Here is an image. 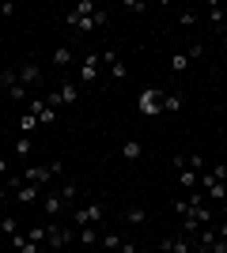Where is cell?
<instances>
[{
    "mask_svg": "<svg viewBox=\"0 0 227 253\" xmlns=\"http://www.w3.org/2000/svg\"><path fill=\"white\" fill-rule=\"evenodd\" d=\"M61 170H65V163H42V167H34V163H31V167H23L19 178L27 181V185H38V189H45V181H53Z\"/></svg>",
    "mask_w": 227,
    "mask_h": 253,
    "instance_id": "cell-1",
    "label": "cell"
},
{
    "mask_svg": "<svg viewBox=\"0 0 227 253\" xmlns=\"http://www.w3.org/2000/svg\"><path fill=\"white\" fill-rule=\"evenodd\" d=\"M102 215H106V204H102V201H91V204H84V208L68 211V219H72L76 227H98Z\"/></svg>",
    "mask_w": 227,
    "mask_h": 253,
    "instance_id": "cell-2",
    "label": "cell"
},
{
    "mask_svg": "<svg viewBox=\"0 0 227 253\" xmlns=\"http://www.w3.org/2000/svg\"><path fill=\"white\" fill-rule=\"evenodd\" d=\"M136 110H140L144 117H159L163 114V91L159 87H144L140 98H136Z\"/></svg>",
    "mask_w": 227,
    "mask_h": 253,
    "instance_id": "cell-3",
    "label": "cell"
},
{
    "mask_svg": "<svg viewBox=\"0 0 227 253\" xmlns=\"http://www.w3.org/2000/svg\"><path fill=\"white\" fill-rule=\"evenodd\" d=\"M45 242H49V250H65V246L72 242V227H68V223H49Z\"/></svg>",
    "mask_w": 227,
    "mask_h": 253,
    "instance_id": "cell-4",
    "label": "cell"
},
{
    "mask_svg": "<svg viewBox=\"0 0 227 253\" xmlns=\"http://www.w3.org/2000/svg\"><path fill=\"white\" fill-rule=\"evenodd\" d=\"M98 68H102V53H87V57H84V68H80V84L91 87L98 80Z\"/></svg>",
    "mask_w": 227,
    "mask_h": 253,
    "instance_id": "cell-5",
    "label": "cell"
},
{
    "mask_svg": "<svg viewBox=\"0 0 227 253\" xmlns=\"http://www.w3.org/2000/svg\"><path fill=\"white\" fill-rule=\"evenodd\" d=\"M201 193L224 204V201H227V181H216V178H212V174L205 170V174H201Z\"/></svg>",
    "mask_w": 227,
    "mask_h": 253,
    "instance_id": "cell-6",
    "label": "cell"
},
{
    "mask_svg": "<svg viewBox=\"0 0 227 253\" xmlns=\"http://www.w3.org/2000/svg\"><path fill=\"white\" fill-rule=\"evenodd\" d=\"M42 208H45V215H49L53 223L61 219V215H68V211H72V208H68L65 201H61V193H57V189L49 193V197H42Z\"/></svg>",
    "mask_w": 227,
    "mask_h": 253,
    "instance_id": "cell-7",
    "label": "cell"
},
{
    "mask_svg": "<svg viewBox=\"0 0 227 253\" xmlns=\"http://www.w3.org/2000/svg\"><path fill=\"white\" fill-rule=\"evenodd\" d=\"M72 61H76V53H72V45H57V49H53V68H57V72H68V68H72Z\"/></svg>",
    "mask_w": 227,
    "mask_h": 253,
    "instance_id": "cell-8",
    "label": "cell"
},
{
    "mask_svg": "<svg viewBox=\"0 0 227 253\" xmlns=\"http://www.w3.org/2000/svg\"><path fill=\"white\" fill-rule=\"evenodd\" d=\"M19 84H23V87H38V84H42V68H38L34 61H27V64L19 68Z\"/></svg>",
    "mask_w": 227,
    "mask_h": 253,
    "instance_id": "cell-9",
    "label": "cell"
},
{
    "mask_svg": "<svg viewBox=\"0 0 227 253\" xmlns=\"http://www.w3.org/2000/svg\"><path fill=\"white\" fill-rule=\"evenodd\" d=\"M57 95H61V106H76L80 102V84H76V80H65V84L57 87Z\"/></svg>",
    "mask_w": 227,
    "mask_h": 253,
    "instance_id": "cell-10",
    "label": "cell"
},
{
    "mask_svg": "<svg viewBox=\"0 0 227 253\" xmlns=\"http://www.w3.org/2000/svg\"><path fill=\"white\" fill-rule=\"evenodd\" d=\"M193 234H174V238H167V250H171V253H189V250H193Z\"/></svg>",
    "mask_w": 227,
    "mask_h": 253,
    "instance_id": "cell-11",
    "label": "cell"
},
{
    "mask_svg": "<svg viewBox=\"0 0 227 253\" xmlns=\"http://www.w3.org/2000/svg\"><path fill=\"white\" fill-rule=\"evenodd\" d=\"M178 185H182L185 193H189V189H201V174L189 170V167H182V170H178Z\"/></svg>",
    "mask_w": 227,
    "mask_h": 253,
    "instance_id": "cell-12",
    "label": "cell"
},
{
    "mask_svg": "<svg viewBox=\"0 0 227 253\" xmlns=\"http://www.w3.org/2000/svg\"><path fill=\"white\" fill-rule=\"evenodd\" d=\"M140 155H144V144H140V140H121V159L136 163Z\"/></svg>",
    "mask_w": 227,
    "mask_h": 253,
    "instance_id": "cell-13",
    "label": "cell"
},
{
    "mask_svg": "<svg viewBox=\"0 0 227 253\" xmlns=\"http://www.w3.org/2000/svg\"><path fill=\"white\" fill-rule=\"evenodd\" d=\"M11 151H15V159H23V163H27V159L34 155V140H31V136H19L15 144H11Z\"/></svg>",
    "mask_w": 227,
    "mask_h": 253,
    "instance_id": "cell-14",
    "label": "cell"
},
{
    "mask_svg": "<svg viewBox=\"0 0 227 253\" xmlns=\"http://www.w3.org/2000/svg\"><path fill=\"white\" fill-rule=\"evenodd\" d=\"M182 102H185V98L178 95V91H163V114H178Z\"/></svg>",
    "mask_w": 227,
    "mask_h": 253,
    "instance_id": "cell-15",
    "label": "cell"
},
{
    "mask_svg": "<svg viewBox=\"0 0 227 253\" xmlns=\"http://www.w3.org/2000/svg\"><path fill=\"white\" fill-rule=\"evenodd\" d=\"M205 19L216 27V31H224V23H227V11L220 8V4H208V11H205Z\"/></svg>",
    "mask_w": 227,
    "mask_h": 253,
    "instance_id": "cell-16",
    "label": "cell"
},
{
    "mask_svg": "<svg viewBox=\"0 0 227 253\" xmlns=\"http://www.w3.org/2000/svg\"><path fill=\"white\" fill-rule=\"evenodd\" d=\"M4 95H8V102H31V87H23V84H11L8 91H4Z\"/></svg>",
    "mask_w": 227,
    "mask_h": 253,
    "instance_id": "cell-17",
    "label": "cell"
},
{
    "mask_svg": "<svg viewBox=\"0 0 227 253\" xmlns=\"http://www.w3.org/2000/svg\"><path fill=\"white\" fill-rule=\"evenodd\" d=\"M15 197H19L23 204H34V201H42V189H38V185H27V181H23V185H19V193H15Z\"/></svg>",
    "mask_w": 227,
    "mask_h": 253,
    "instance_id": "cell-18",
    "label": "cell"
},
{
    "mask_svg": "<svg viewBox=\"0 0 227 253\" xmlns=\"http://www.w3.org/2000/svg\"><path fill=\"white\" fill-rule=\"evenodd\" d=\"M98 238H102V234H98V227H80V246L95 250V246H98Z\"/></svg>",
    "mask_w": 227,
    "mask_h": 253,
    "instance_id": "cell-19",
    "label": "cell"
},
{
    "mask_svg": "<svg viewBox=\"0 0 227 253\" xmlns=\"http://www.w3.org/2000/svg\"><path fill=\"white\" fill-rule=\"evenodd\" d=\"M23 234H27L31 242H38V246H42V242H45V234H49V223H34V227H27Z\"/></svg>",
    "mask_w": 227,
    "mask_h": 253,
    "instance_id": "cell-20",
    "label": "cell"
},
{
    "mask_svg": "<svg viewBox=\"0 0 227 253\" xmlns=\"http://www.w3.org/2000/svg\"><path fill=\"white\" fill-rule=\"evenodd\" d=\"M0 234H4V238L19 234V219H15V215H0Z\"/></svg>",
    "mask_w": 227,
    "mask_h": 253,
    "instance_id": "cell-21",
    "label": "cell"
},
{
    "mask_svg": "<svg viewBox=\"0 0 227 253\" xmlns=\"http://www.w3.org/2000/svg\"><path fill=\"white\" fill-rule=\"evenodd\" d=\"M144 219H148L144 204H129V208H125V223H144Z\"/></svg>",
    "mask_w": 227,
    "mask_h": 253,
    "instance_id": "cell-22",
    "label": "cell"
},
{
    "mask_svg": "<svg viewBox=\"0 0 227 253\" xmlns=\"http://www.w3.org/2000/svg\"><path fill=\"white\" fill-rule=\"evenodd\" d=\"M57 193H61V201H65V204H72L76 197H80V185H76V181H65V185H61Z\"/></svg>",
    "mask_w": 227,
    "mask_h": 253,
    "instance_id": "cell-23",
    "label": "cell"
},
{
    "mask_svg": "<svg viewBox=\"0 0 227 253\" xmlns=\"http://www.w3.org/2000/svg\"><path fill=\"white\" fill-rule=\"evenodd\" d=\"M201 23V15H197L193 8H185V11H178V27H197Z\"/></svg>",
    "mask_w": 227,
    "mask_h": 253,
    "instance_id": "cell-24",
    "label": "cell"
},
{
    "mask_svg": "<svg viewBox=\"0 0 227 253\" xmlns=\"http://www.w3.org/2000/svg\"><path fill=\"white\" fill-rule=\"evenodd\" d=\"M121 242H125V238H118V234H102V238H98V250H121Z\"/></svg>",
    "mask_w": 227,
    "mask_h": 253,
    "instance_id": "cell-25",
    "label": "cell"
},
{
    "mask_svg": "<svg viewBox=\"0 0 227 253\" xmlns=\"http://www.w3.org/2000/svg\"><path fill=\"white\" fill-rule=\"evenodd\" d=\"M171 68H174V72H185V68H189V57H185L182 49H174V57H171Z\"/></svg>",
    "mask_w": 227,
    "mask_h": 253,
    "instance_id": "cell-26",
    "label": "cell"
},
{
    "mask_svg": "<svg viewBox=\"0 0 227 253\" xmlns=\"http://www.w3.org/2000/svg\"><path fill=\"white\" fill-rule=\"evenodd\" d=\"M185 167H189V170H197V174H205V170H208V163H205V155H185Z\"/></svg>",
    "mask_w": 227,
    "mask_h": 253,
    "instance_id": "cell-27",
    "label": "cell"
},
{
    "mask_svg": "<svg viewBox=\"0 0 227 253\" xmlns=\"http://www.w3.org/2000/svg\"><path fill=\"white\" fill-rule=\"evenodd\" d=\"M182 53L189 57V64H193V61H201V57H205V42H193L189 49H182Z\"/></svg>",
    "mask_w": 227,
    "mask_h": 253,
    "instance_id": "cell-28",
    "label": "cell"
},
{
    "mask_svg": "<svg viewBox=\"0 0 227 253\" xmlns=\"http://www.w3.org/2000/svg\"><path fill=\"white\" fill-rule=\"evenodd\" d=\"M19 128H23V136H27V132H34V128H38V117H34V114H23V117H19Z\"/></svg>",
    "mask_w": 227,
    "mask_h": 253,
    "instance_id": "cell-29",
    "label": "cell"
},
{
    "mask_svg": "<svg viewBox=\"0 0 227 253\" xmlns=\"http://www.w3.org/2000/svg\"><path fill=\"white\" fill-rule=\"evenodd\" d=\"M53 117H57V110L45 102V106H42V114H38V125H53Z\"/></svg>",
    "mask_w": 227,
    "mask_h": 253,
    "instance_id": "cell-30",
    "label": "cell"
},
{
    "mask_svg": "<svg viewBox=\"0 0 227 253\" xmlns=\"http://www.w3.org/2000/svg\"><path fill=\"white\" fill-rule=\"evenodd\" d=\"M110 76H114V80H125V76H129V68H125V61H121V57L110 64Z\"/></svg>",
    "mask_w": 227,
    "mask_h": 253,
    "instance_id": "cell-31",
    "label": "cell"
},
{
    "mask_svg": "<svg viewBox=\"0 0 227 253\" xmlns=\"http://www.w3.org/2000/svg\"><path fill=\"white\" fill-rule=\"evenodd\" d=\"M208 174H212L216 181H227V163H212V167H208Z\"/></svg>",
    "mask_w": 227,
    "mask_h": 253,
    "instance_id": "cell-32",
    "label": "cell"
},
{
    "mask_svg": "<svg viewBox=\"0 0 227 253\" xmlns=\"http://www.w3.org/2000/svg\"><path fill=\"white\" fill-rule=\"evenodd\" d=\"M91 19H95V31H98V27H106V19H110V11H102V8H98L95 15H91Z\"/></svg>",
    "mask_w": 227,
    "mask_h": 253,
    "instance_id": "cell-33",
    "label": "cell"
},
{
    "mask_svg": "<svg viewBox=\"0 0 227 253\" xmlns=\"http://www.w3.org/2000/svg\"><path fill=\"white\" fill-rule=\"evenodd\" d=\"M8 167H11V159H8V155H0V181H4V174H8Z\"/></svg>",
    "mask_w": 227,
    "mask_h": 253,
    "instance_id": "cell-34",
    "label": "cell"
},
{
    "mask_svg": "<svg viewBox=\"0 0 227 253\" xmlns=\"http://www.w3.org/2000/svg\"><path fill=\"white\" fill-rule=\"evenodd\" d=\"M208 253H227V242H224V238H216V242H212V250H208Z\"/></svg>",
    "mask_w": 227,
    "mask_h": 253,
    "instance_id": "cell-35",
    "label": "cell"
},
{
    "mask_svg": "<svg viewBox=\"0 0 227 253\" xmlns=\"http://www.w3.org/2000/svg\"><path fill=\"white\" fill-rule=\"evenodd\" d=\"M212 231H216V238H224V242H227V223H216Z\"/></svg>",
    "mask_w": 227,
    "mask_h": 253,
    "instance_id": "cell-36",
    "label": "cell"
},
{
    "mask_svg": "<svg viewBox=\"0 0 227 253\" xmlns=\"http://www.w3.org/2000/svg\"><path fill=\"white\" fill-rule=\"evenodd\" d=\"M118 253H140V250H136L133 242H121V250H118Z\"/></svg>",
    "mask_w": 227,
    "mask_h": 253,
    "instance_id": "cell-37",
    "label": "cell"
},
{
    "mask_svg": "<svg viewBox=\"0 0 227 253\" xmlns=\"http://www.w3.org/2000/svg\"><path fill=\"white\" fill-rule=\"evenodd\" d=\"M189 253H205V250H201V246H193V250H189Z\"/></svg>",
    "mask_w": 227,
    "mask_h": 253,
    "instance_id": "cell-38",
    "label": "cell"
},
{
    "mask_svg": "<svg viewBox=\"0 0 227 253\" xmlns=\"http://www.w3.org/2000/svg\"><path fill=\"white\" fill-rule=\"evenodd\" d=\"M102 253H118V250H102Z\"/></svg>",
    "mask_w": 227,
    "mask_h": 253,
    "instance_id": "cell-39",
    "label": "cell"
},
{
    "mask_svg": "<svg viewBox=\"0 0 227 253\" xmlns=\"http://www.w3.org/2000/svg\"><path fill=\"white\" fill-rule=\"evenodd\" d=\"M0 155H4V148H0Z\"/></svg>",
    "mask_w": 227,
    "mask_h": 253,
    "instance_id": "cell-40",
    "label": "cell"
}]
</instances>
